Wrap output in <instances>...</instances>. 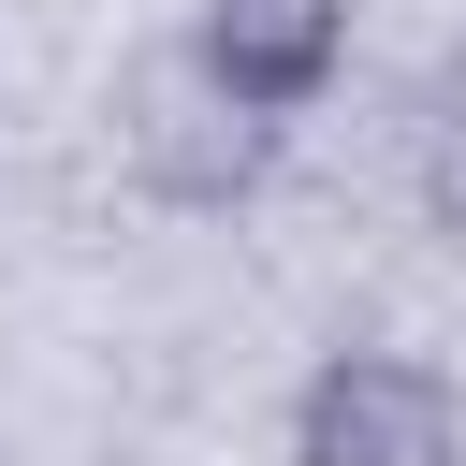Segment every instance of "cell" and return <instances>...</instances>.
<instances>
[{
    "label": "cell",
    "mask_w": 466,
    "mask_h": 466,
    "mask_svg": "<svg viewBox=\"0 0 466 466\" xmlns=\"http://www.w3.org/2000/svg\"><path fill=\"white\" fill-rule=\"evenodd\" d=\"M291 466H466V393L422 350H320L291 393Z\"/></svg>",
    "instance_id": "7a4b0ae2"
},
{
    "label": "cell",
    "mask_w": 466,
    "mask_h": 466,
    "mask_svg": "<svg viewBox=\"0 0 466 466\" xmlns=\"http://www.w3.org/2000/svg\"><path fill=\"white\" fill-rule=\"evenodd\" d=\"M116 175L146 189V204H175V218H233L262 175H277V116L262 102H233L204 58H189V29L175 44H146L131 73H116Z\"/></svg>",
    "instance_id": "6da1fadb"
},
{
    "label": "cell",
    "mask_w": 466,
    "mask_h": 466,
    "mask_svg": "<svg viewBox=\"0 0 466 466\" xmlns=\"http://www.w3.org/2000/svg\"><path fill=\"white\" fill-rule=\"evenodd\" d=\"M350 15L364 0H189V58L262 102V116H306L335 73H350Z\"/></svg>",
    "instance_id": "3957f363"
},
{
    "label": "cell",
    "mask_w": 466,
    "mask_h": 466,
    "mask_svg": "<svg viewBox=\"0 0 466 466\" xmlns=\"http://www.w3.org/2000/svg\"><path fill=\"white\" fill-rule=\"evenodd\" d=\"M408 189H422V233L466 248V87L422 102V131H408Z\"/></svg>",
    "instance_id": "277c9868"
}]
</instances>
